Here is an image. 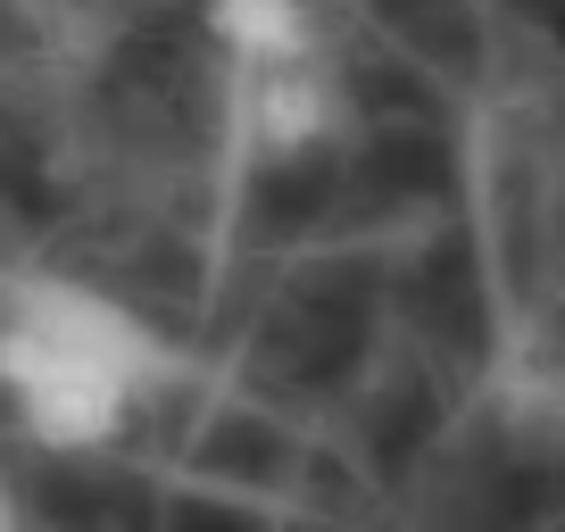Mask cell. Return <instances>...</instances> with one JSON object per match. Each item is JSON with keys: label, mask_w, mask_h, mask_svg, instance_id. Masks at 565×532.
Here are the masks:
<instances>
[{"label": "cell", "mask_w": 565, "mask_h": 532, "mask_svg": "<svg viewBox=\"0 0 565 532\" xmlns=\"http://www.w3.org/2000/svg\"><path fill=\"white\" fill-rule=\"evenodd\" d=\"M175 350L134 300L84 275H9L0 284V400L9 425L51 458H100L125 441L141 400H159Z\"/></svg>", "instance_id": "cell-1"}, {"label": "cell", "mask_w": 565, "mask_h": 532, "mask_svg": "<svg viewBox=\"0 0 565 532\" xmlns=\"http://www.w3.org/2000/svg\"><path fill=\"white\" fill-rule=\"evenodd\" d=\"M233 117L266 167H300L341 134V75L324 67V51L275 58V67H233Z\"/></svg>", "instance_id": "cell-2"}, {"label": "cell", "mask_w": 565, "mask_h": 532, "mask_svg": "<svg viewBox=\"0 0 565 532\" xmlns=\"http://www.w3.org/2000/svg\"><path fill=\"white\" fill-rule=\"evenodd\" d=\"M200 25L233 67H275V58L317 51V9L308 0H209Z\"/></svg>", "instance_id": "cell-3"}]
</instances>
